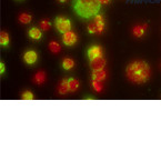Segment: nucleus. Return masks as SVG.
Listing matches in <instances>:
<instances>
[{
  "label": "nucleus",
  "mask_w": 161,
  "mask_h": 161,
  "mask_svg": "<svg viewBox=\"0 0 161 161\" xmlns=\"http://www.w3.org/2000/svg\"><path fill=\"white\" fill-rule=\"evenodd\" d=\"M88 32L89 33H97L98 32V28H97V25H96V22H90V24L88 25Z\"/></svg>",
  "instance_id": "obj_19"
},
{
  "label": "nucleus",
  "mask_w": 161,
  "mask_h": 161,
  "mask_svg": "<svg viewBox=\"0 0 161 161\" xmlns=\"http://www.w3.org/2000/svg\"><path fill=\"white\" fill-rule=\"evenodd\" d=\"M40 27L42 30L47 31L50 29V27H51V22L49 21V20H42V21L40 22Z\"/></svg>",
  "instance_id": "obj_20"
},
{
  "label": "nucleus",
  "mask_w": 161,
  "mask_h": 161,
  "mask_svg": "<svg viewBox=\"0 0 161 161\" xmlns=\"http://www.w3.org/2000/svg\"><path fill=\"white\" fill-rule=\"evenodd\" d=\"M92 87L95 88V90L98 91V92H100V91L102 90V85L100 81H95L92 80Z\"/></svg>",
  "instance_id": "obj_21"
},
{
  "label": "nucleus",
  "mask_w": 161,
  "mask_h": 161,
  "mask_svg": "<svg viewBox=\"0 0 161 161\" xmlns=\"http://www.w3.org/2000/svg\"><path fill=\"white\" fill-rule=\"evenodd\" d=\"M75 12L83 19L96 17L101 9V3L98 0H72Z\"/></svg>",
  "instance_id": "obj_2"
},
{
  "label": "nucleus",
  "mask_w": 161,
  "mask_h": 161,
  "mask_svg": "<svg viewBox=\"0 0 161 161\" xmlns=\"http://www.w3.org/2000/svg\"><path fill=\"white\" fill-rule=\"evenodd\" d=\"M21 98L24 100H32L33 99V93L30 92V91H26V92L22 93Z\"/></svg>",
  "instance_id": "obj_22"
},
{
  "label": "nucleus",
  "mask_w": 161,
  "mask_h": 161,
  "mask_svg": "<svg viewBox=\"0 0 161 161\" xmlns=\"http://www.w3.org/2000/svg\"><path fill=\"white\" fill-rule=\"evenodd\" d=\"M62 41H64V43L66 46L70 47V46L76 45V42L78 41V37H77V35L74 31H71V30L67 31V32H64V36H62Z\"/></svg>",
  "instance_id": "obj_4"
},
{
  "label": "nucleus",
  "mask_w": 161,
  "mask_h": 161,
  "mask_svg": "<svg viewBox=\"0 0 161 161\" xmlns=\"http://www.w3.org/2000/svg\"><path fill=\"white\" fill-rule=\"evenodd\" d=\"M101 5H107V3H110V0H98Z\"/></svg>",
  "instance_id": "obj_24"
},
{
  "label": "nucleus",
  "mask_w": 161,
  "mask_h": 161,
  "mask_svg": "<svg viewBox=\"0 0 161 161\" xmlns=\"http://www.w3.org/2000/svg\"><path fill=\"white\" fill-rule=\"evenodd\" d=\"M104 67H106V60L103 57H98L90 60V68L92 71L103 70Z\"/></svg>",
  "instance_id": "obj_5"
},
{
  "label": "nucleus",
  "mask_w": 161,
  "mask_h": 161,
  "mask_svg": "<svg viewBox=\"0 0 161 161\" xmlns=\"http://www.w3.org/2000/svg\"><path fill=\"white\" fill-rule=\"evenodd\" d=\"M6 70V67H5V64L3 62H0V74L3 75Z\"/></svg>",
  "instance_id": "obj_23"
},
{
  "label": "nucleus",
  "mask_w": 161,
  "mask_h": 161,
  "mask_svg": "<svg viewBox=\"0 0 161 161\" xmlns=\"http://www.w3.org/2000/svg\"><path fill=\"white\" fill-rule=\"evenodd\" d=\"M87 56L89 58V60H92L98 57H102V48L100 46H91L87 50Z\"/></svg>",
  "instance_id": "obj_6"
},
{
  "label": "nucleus",
  "mask_w": 161,
  "mask_h": 161,
  "mask_svg": "<svg viewBox=\"0 0 161 161\" xmlns=\"http://www.w3.org/2000/svg\"><path fill=\"white\" fill-rule=\"evenodd\" d=\"M28 35L31 39H35V40H39V39H41V37H42V32H41L40 29L37 28V27H32V28L29 29Z\"/></svg>",
  "instance_id": "obj_8"
},
{
  "label": "nucleus",
  "mask_w": 161,
  "mask_h": 161,
  "mask_svg": "<svg viewBox=\"0 0 161 161\" xmlns=\"http://www.w3.org/2000/svg\"><path fill=\"white\" fill-rule=\"evenodd\" d=\"M107 74L104 70H98V71H92V80L95 81H100L101 82L102 80H104V78H106Z\"/></svg>",
  "instance_id": "obj_10"
},
{
  "label": "nucleus",
  "mask_w": 161,
  "mask_h": 161,
  "mask_svg": "<svg viewBox=\"0 0 161 161\" xmlns=\"http://www.w3.org/2000/svg\"><path fill=\"white\" fill-rule=\"evenodd\" d=\"M49 49L52 53H58V52L61 50V48H60V45L58 42H56V41H51V42L49 43Z\"/></svg>",
  "instance_id": "obj_17"
},
{
  "label": "nucleus",
  "mask_w": 161,
  "mask_h": 161,
  "mask_svg": "<svg viewBox=\"0 0 161 161\" xmlns=\"http://www.w3.org/2000/svg\"><path fill=\"white\" fill-rule=\"evenodd\" d=\"M55 25L57 30L62 35L67 31L71 30V21L66 17H57L55 20Z\"/></svg>",
  "instance_id": "obj_3"
},
{
  "label": "nucleus",
  "mask_w": 161,
  "mask_h": 161,
  "mask_svg": "<svg viewBox=\"0 0 161 161\" xmlns=\"http://www.w3.org/2000/svg\"><path fill=\"white\" fill-rule=\"evenodd\" d=\"M31 16L28 14H21L19 16V21L21 22V24H29V22L31 21Z\"/></svg>",
  "instance_id": "obj_18"
},
{
  "label": "nucleus",
  "mask_w": 161,
  "mask_h": 161,
  "mask_svg": "<svg viewBox=\"0 0 161 161\" xmlns=\"http://www.w3.org/2000/svg\"><path fill=\"white\" fill-rule=\"evenodd\" d=\"M46 80V74L45 71H39V72H37L35 76V82L37 83V85H41V83H43Z\"/></svg>",
  "instance_id": "obj_16"
},
{
  "label": "nucleus",
  "mask_w": 161,
  "mask_h": 161,
  "mask_svg": "<svg viewBox=\"0 0 161 161\" xmlns=\"http://www.w3.org/2000/svg\"><path fill=\"white\" fill-rule=\"evenodd\" d=\"M68 91H69L68 80L64 79V80H62L61 82L59 83V86H58V92H59L60 95H66Z\"/></svg>",
  "instance_id": "obj_11"
},
{
  "label": "nucleus",
  "mask_w": 161,
  "mask_h": 161,
  "mask_svg": "<svg viewBox=\"0 0 161 161\" xmlns=\"http://www.w3.org/2000/svg\"><path fill=\"white\" fill-rule=\"evenodd\" d=\"M146 28H147V25H145V26H136L135 28H133V35L136 36V37H142V36L145 35V31H146Z\"/></svg>",
  "instance_id": "obj_13"
},
{
  "label": "nucleus",
  "mask_w": 161,
  "mask_h": 161,
  "mask_svg": "<svg viewBox=\"0 0 161 161\" xmlns=\"http://www.w3.org/2000/svg\"><path fill=\"white\" fill-rule=\"evenodd\" d=\"M74 66H75V61L72 59H70V58H64L62 60V68L64 70H70V69L74 68Z\"/></svg>",
  "instance_id": "obj_14"
},
{
  "label": "nucleus",
  "mask_w": 161,
  "mask_h": 161,
  "mask_svg": "<svg viewBox=\"0 0 161 161\" xmlns=\"http://www.w3.org/2000/svg\"><path fill=\"white\" fill-rule=\"evenodd\" d=\"M58 1H59V3H66L67 0H58Z\"/></svg>",
  "instance_id": "obj_25"
},
{
  "label": "nucleus",
  "mask_w": 161,
  "mask_h": 161,
  "mask_svg": "<svg viewBox=\"0 0 161 161\" xmlns=\"http://www.w3.org/2000/svg\"><path fill=\"white\" fill-rule=\"evenodd\" d=\"M37 59H38V55H37V52L33 51V50H28V51L25 52L24 60L26 64H33L36 61H37Z\"/></svg>",
  "instance_id": "obj_7"
},
{
  "label": "nucleus",
  "mask_w": 161,
  "mask_h": 161,
  "mask_svg": "<svg viewBox=\"0 0 161 161\" xmlns=\"http://www.w3.org/2000/svg\"><path fill=\"white\" fill-rule=\"evenodd\" d=\"M128 79L135 83H145L150 77V67L145 61H133L127 67Z\"/></svg>",
  "instance_id": "obj_1"
},
{
  "label": "nucleus",
  "mask_w": 161,
  "mask_h": 161,
  "mask_svg": "<svg viewBox=\"0 0 161 161\" xmlns=\"http://www.w3.org/2000/svg\"><path fill=\"white\" fill-rule=\"evenodd\" d=\"M95 22H96V25H97L98 32L101 33L104 29V19H103V17H102V14H98L97 16L95 17Z\"/></svg>",
  "instance_id": "obj_9"
},
{
  "label": "nucleus",
  "mask_w": 161,
  "mask_h": 161,
  "mask_svg": "<svg viewBox=\"0 0 161 161\" xmlns=\"http://www.w3.org/2000/svg\"><path fill=\"white\" fill-rule=\"evenodd\" d=\"M68 86H69V91L75 92L79 87V81L75 78H70L68 79Z\"/></svg>",
  "instance_id": "obj_12"
},
{
  "label": "nucleus",
  "mask_w": 161,
  "mask_h": 161,
  "mask_svg": "<svg viewBox=\"0 0 161 161\" xmlns=\"http://www.w3.org/2000/svg\"><path fill=\"white\" fill-rule=\"evenodd\" d=\"M9 41L10 38L9 36H8V33L6 31H1V33H0V45L6 47V46L9 45Z\"/></svg>",
  "instance_id": "obj_15"
}]
</instances>
